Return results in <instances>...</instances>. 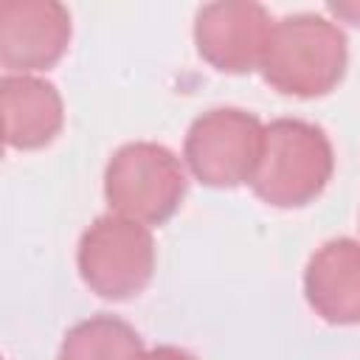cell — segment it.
<instances>
[{
	"label": "cell",
	"mask_w": 360,
	"mask_h": 360,
	"mask_svg": "<svg viewBox=\"0 0 360 360\" xmlns=\"http://www.w3.org/2000/svg\"><path fill=\"white\" fill-rule=\"evenodd\" d=\"M264 146V124L239 107H214L197 115L186 132L183 163L211 188L250 186Z\"/></svg>",
	"instance_id": "obj_5"
},
{
	"label": "cell",
	"mask_w": 360,
	"mask_h": 360,
	"mask_svg": "<svg viewBox=\"0 0 360 360\" xmlns=\"http://www.w3.org/2000/svg\"><path fill=\"white\" fill-rule=\"evenodd\" d=\"M183 160L155 141H132L112 152L104 169V197L112 214L146 228L163 225L186 200Z\"/></svg>",
	"instance_id": "obj_3"
},
{
	"label": "cell",
	"mask_w": 360,
	"mask_h": 360,
	"mask_svg": "<svg viewBox=\"0 0 360 360\" xmlns=\"http://www.w3.org/2000/svg\"><path fill=\"white\" fill-rule=\"evenodd\" d=\"M270 31V11L253 0H217L194 14L197 53L219 73L242 76L259 70Z\"/></svg>",
	"instance_id": "obj_6"
},
{
	"label": "cell",
	"mask_w": 360,
	"mask_h": 360,
	"mask_svg": "<svg viewBox=\"0 0 360 360\" xmlns=\"http://www.w3.org/2000/svg\"><path fill=\"white\" fill-rule=\"evenodd\" d=\"M70 11L56 0L0 3V62L8 73L34 76L53 68L70 45Z\"/></svg>",
	"instance_id": "obj_7"
},
{
	"label": "cell",
	"mask_w": 360,
	"mask_h": 360,
	"mask_svg": "<svg viewBox=\"0 0 360 360\" xmlns=\"http://www.w3.org/2000/svg\"><path fill=\"white\" fill-rule=\"evenodd\" d=\"M143 352L132 323L115 315H93L65 332L59 360H141Z\"/></svg>",
	"instance_id": "obj_10"
},
{
	"label": "cell",
	"mask_w": 360,
	"mask_h": 360,
	"mask_svg": "<svg viewBox=\"0 0 360 360\" xmlns=\"http://www.w3.org/2000/svg\"><path fill=\"white\" fill-rule=\"evenodd\" d=\"M141 360H197V357L180 346H155V349H146Z\"/></svg>",
	"instance_id": "obj_11"
},
{
	"label": "cell",
	"mask_w": 360,
	"mask_h": 360,
	"mask_svg": "<svg viewBox=\"0 0 360 360\" xmlns=\"http://www.w3.org/2000/svg\"><path fill=\"white\" fill-rule=\"evenodd\" d=\"M338 20H346L352 25H360V3H329L326 6Z\"/></svg>",
	"instance_id": "obj_12"
},
{
	"label": "cell",
	"mask_w": 360,
	"mask_h": 360,
	"mask_svg": "<svg viewBox=\"0 0 360 360\" xmlns=\"http://www.w3.org/2000/svg\"><path fill=\"white\" fill-rule=\"evenodd\" d=\"M304 295L326 323H360V242L352 236L323 242L304 267Z\"/></svg>",
	"instance_id": "obj_8"
},
{
	"label": "cell",
	"mask_w": 360,
	"mask_h": 360,
	"mask_svg": "<svg viewBox=\"0 0 360 360\" xmlns=\"http://www.w3.org/2000/svg\"><path fill=\"white\" fill-rule=\"evenodd\" d=\"M335 172L329 135L301 118L264 124V146L253 172V194L273 208H304L315 202Z\"/></svg>",
	"instance_id": "obj_2"
},
{
	"label": "cell",
	"mask_w": 360,
	"mask_h": 360,
	"mask_svg": "<svg viewBox=\"0 0 360 360\" xmlns=\"http://www.w3.org/2000/svg\"><path fill=\"white\" fill-rule=\"evenodd\" d=\"M76 264L82 281L98 298H135L155 273V236L146 225L110 211L84 228Z\"/></svg>",
	"instance_id": "obj_4"
},
{
	"label": "cell",
	"mask_w": 360,
	"mask_h": 360,
	"mask_svg": "<svg viewBox=\"0 0 360 360\" xmlns=\"http://www.w3.org/2000/svg\"><path fill=\"white\" fill-rule=\"evenodd\" d=\"M0 107H3V138L6 146L28 152L48 146L65 124V104L59 90L39 79L22 73H6L0 79Z\"/></svg>",
	"instance_id": "obj_9"
},
{
	"label": "cell",
	"mask_w": 360,
	"mask_h": 360,
	"mask_svg": "<svg viewBox=\"0 0 360 360\" xmlns=\"http://www.w3.org/2000/svg\"><path fill=\"white\" fill-rule=\"evenodd\" d=\"M349 68V39L321 14H290L273 22L259 73L281 96L318 98L332 93Z\"/></svg>",
	"instance_id": "obj_1"
}]
</instances>
